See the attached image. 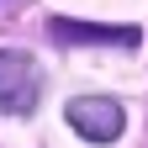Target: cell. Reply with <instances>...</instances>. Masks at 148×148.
Masks as SVG:
<instances>
[{
  "label": "cell",
  "instance_id": "obj_1",
  "mask_svg": "<svg viewBox=\"0 0 148 148\" xmlns=\"http://www.w3.org/2000/svg\"><path fill=\"white\" fill-rule=\"evenodd\" d=\"M37 95H42V69L21 48H0V111L11 116H32Z\"/></svg>",
  "mask_w": 148,
  "mask_h": 148
},
{
  "label": "cell",
  "instance_id": "obj_3",
  "mask_svg": "<svg viewBox=\"0 0 148 148\" xmlns=\"http://www.w3.org/2000/svg\"><path fill=\"white\" fill-rule=\"evenodd\" d=\"M53 42H64V48H90V42L138 48L143 37H138V27H90V21H69V16H58V21H53Z\"/></svg>",
  "mask_w": 148,
  "mask_h": 148
},
{
  "label": "cell",
  "instance_id": "obj_2",
  "mask_svg": "<svg viewBox=\"0 0 148 148\" xmlns=\"http://www.w3.org/2000/svg\"><path fill=\"white\" fill-rule=\"evenodd\" d=\"M64 116H69V127L85 143H116L127 132V111L111 101V95H74L64 106Z\"/></svg>",
  "mask_w": 148,
  "mask_h": 148
}]
</instances>
